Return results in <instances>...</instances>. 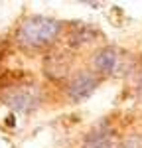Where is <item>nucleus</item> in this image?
<instances>
[{
  "label": "nucleus",
  "instance_id": "1",
  "mask_svg": "<svg viewBox=\"0 0 142 148\" xmlns=\"http://www.w3.org/2000/svg\"><path fill=\"white\" fill-rule=\"evenodd\" d=\"M63 32V22L49 16H28L16 28L14 42L24 51H42L51 47Z\"/></svg>",
  "mask_w": 142,
  "mask_h": 148
},
{
  "label": "nucleus",
  "instance_id": "2",
  "mask_svg": "<svg viewBox=\"0 0 142 148\" xmlns=\"http://www.w3.org/2000/svg\"><path fill=\"white\" fill-rule=\"evenodd\" d=\"M0 103L18 113H32L42 105V91L36 83H28L18 77L0 87Z\"/></svg>",
  "mask_w": 142,
  "mask_h": 148
},
{
  "label": "nucleus",
  "instance_id": "3",
  "mask_svg": "<svg viewBox=\"0 0 142 148\" xmlns=\"http://www.w3.org/2000/svg\"><path fill=\"white\" fill-rule=\"evenodd\" d=\"M101 77L95 73L93 69H81L77 73H73L65 85V93H67V99L73 103H81L87 97H91L95 93V89L99 87Z\"/></svg>",
  "mask_w": 142,
  "mask_h": 148
},
{
  "label": "nucleus",
  "instance_id": "4",
  "mask_svg": "<svg viewBox=\"0 0 142 148\" xmlns=\"http://www.w3.org/2000/svg\"><path fill=\"white\" fill-rule=\"evenodd\" d=\"M124 53L113 46H105L97 49L93 56V71L99 77H109V75H117L120 69L124 67Z\"/></svg>",
  "mask_w": 142,
  "mask_h": 148
},
{
  "label": "nucleus",
  "instance_id": "5",
  "mask_svg": "<svg viewBox=\"0 0 142 148\" xmlns=\"http://www.w3.org/2000/svg\"><path fill=\"white\" fill-rule=\"evenodd\" d=\"M73 69V56L65 51H53L44 59V73L53 81H63L71 77Z\"/></svg>",
  "mask_w": 142,
  "mask_h": 148
},
{
  "label": "nucleus",
  "instance_id": "6",
  "mask_svg": "<svg viewBox=\"0 0 142 148\" xmlns=\"http://www.w3.org/2000/svg\"><path fill=\"white\" fill-rule=\"evenodd\" d=\"M97 36L93 28H89V26H85V24H75L73 26V30H71V36H69V44L75 47L79 46H85V44H91L95 42L93 38Z\"/></svg>",
  "mask_w": 142,
  "mask_h": 148
},
{
  "label": "nucleus",
  "instance_id": "7",
  "mask_svg": "<svg viewBox=\"0 0 142 148\" xmlns=\"http://www.w3.org/2000/svg\"><path fill=\"white\" fill-rule=\"evenodd\" d=\"M83 148H120V142L109 132H99V134L87 136Z\"/></svg>",
  "mask_w": 142,
  "mask_h": 148
},
{
  "label": "nucleus",
  "instance_id": "8",
  "mask_svg": "<svg viewBox=\"0 0 142 148\" xmlns=\"http://www.w3.org/2000/svg\"><path fill=\"white\" fill-rule=\"evenodd\" d=\"M120 148H142V138L132 134V136H126L122 142H120Z\"/></svg>",
  "mask_w": 142,
  "mask_h": 148
}]
</instances>
